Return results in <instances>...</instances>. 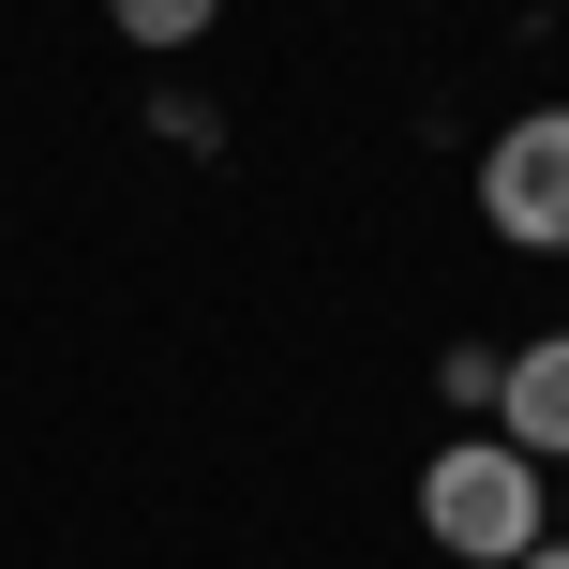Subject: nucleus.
<instances>
[{"instance_id":"nucleus-6","label":"nucleus","mask_w":569,"mask_h":569,"mask_svg":"<svg viewBox=\"0 0 569 569\" xmlns=\"http://www.w3.org/2000/svg\"><path fill=\"white\" fill-rule=\"evenodd\" d=\"M555 540H569V465H555Z\"/></svg>"},{"instance_id":"nucleus-3","label":"nucleus","mask_w":569,"mask_h":569,"mask_svg":"<svg viewBox=\"0 0 569 569\" xmlns=\"http://www.w3.org/2000/svg\"><path fill=\"white\" fill-rule=\"evenodd\" d=\"M495 420L525 465H569V330H540L525 360H495Z\"/></svg>"},{"instance_id":"nucleus-4","label":"nucleus","mask_w":569,"mask_h":569,"mask_svg":"<svg viewBox=\"0 0 569 569\" xmlns=\"http://www.w3.org/2000/svg\"><path fill=\"white\" fill-rule=\"evenodd\" d=\"M106 16H120V46H196L226 0H106Z\"/></svg>"},{"instance_id":"nucleus-2","label":"nucleus","mask_w":569,"mask_h":569,"mask_svg":"<svg viewBox=\"0 0 569 569\" xmlns=\"http://www.w3.org/2000/svg\"><path fill=\"white\" fill-rule=\"evenodd\" d=\"M480 210H495V240H510V256H569V106L495 120V150H480Z\"/></svg>"},{"instance_id":"nucleus-5","label":"nucleus","mask_w":569,"mask_h":569,"mask_svg":"<svg viewBox=\"0 0 569 569\" xmlns=\"http://www.w3.org/2000/svg\"><path fill=\"white\" fill-rule=\"evenodd\" d=\"M510 569H569V540H540V555H510Z\"/></svg>"},{"instance_id":"nucleus-1","label":"nucleus","mask_w":569,"mask_h":569,"mask_svg":"<svg viewBox=\"0 0 569 569\" xmlns=\"http://www.w3.org/2000/svg\"><path fill=\"white\" fill-rule=\"evenodd\" d=\"M420 525H435V555L510 569V555H540V540H555V465H525L510 435H465V450H435Z\"/></svg>"}]
</instances>
